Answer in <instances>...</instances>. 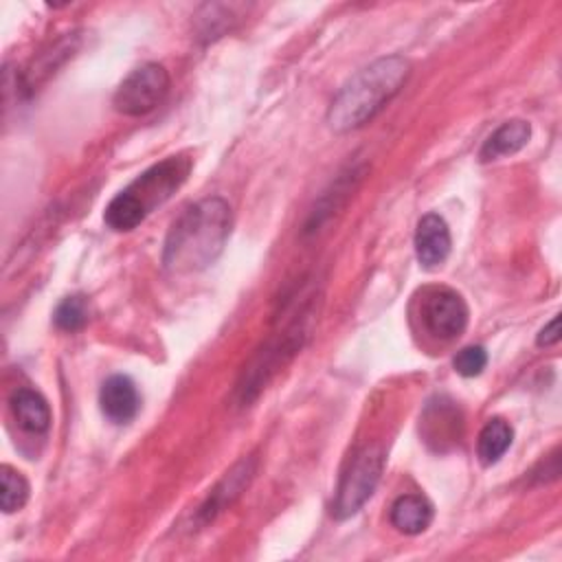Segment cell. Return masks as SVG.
<instances>
[{"instance_id": "6da1fadb", "label": "cell", "mask_w": 562, "mask_h": 562, "mask_svg": "<svg viewBox=\"0 0 562 562\" xmlns=\"http://www.w3.org/2000/svg\"><path fill=\"white\" fill-rule=\"evenodd\" d=\"M231 226V206L220 195L204 198L187 206L165 237V270L173 274H189L209 268L222 255Z\"/></svg>"}, {"instance_id": "7a4b0ae2", "label": "cell", "mask_w": 562, "mask_h": 562, "mask_svg": "<svg viewBox=\"0 0 562 562\" xmlns=\"http://www.w3.org/2000/svg\"><path fill=\"white\" fill-rule=\"evenodd\" d=\"M411 64L402 55H389L358 70L334 97L327 125L334 132H351L369 123L406 83Z\"/></svg>"}, {"instance_id": "3957f363", "label": "cell", "mask_w": 562, "mask_h": 562, "mask_svg": "<svg viewBox=\"0 0 562 562\" xmlns=\"http://www.w3.org/2000/svg\"><path fill=\"white\" fill-rule=\"evenodd\" d=\"M191 165L187 156H169L145 169L110 200L103 213L105 224L119 233L136 228L156 206L165 204L182 187Z\"/></svg>"}, {"instance_id": "277c9868", "label": "cell", "mask_w": 562, "mask_h": 562, "mask_svg": "<svg viewBox=\"0 0 562 562\" xmlns=\"http://www.w3.org/2000/svg\"><path fill=\"white\" fill-rule=\"evenodd\" d=\"M314 316L312 305H303L294 318L257 351L252 362L244 369V375L237 384L239 402L246 404L259 395V391L268 384V380L303 347L310 336V318Z\"/></svg>"}, {"instance_id": "5b68a950", "label": "cell", "mask_w": 562, "mask_h": 562, "mask_svg": "<svg viewBox=\"0 0 562 562\" xmlns=\"http://www.w3.org/2000/svg\"><path fill=\"white\" fill-rule=\"evenodd\" d=\"M384 470V452L378 446H367L358 450L347 470L342 472L336 490V498L331 505V514L338 520H345L360 512V507L373 496L380 476Z\"/></svg>"}, {"instance_id": "8992f818", "label": "cell", "mask_w": 562, "mask_h": 562, "mask_svg": "<svg viewBox=\"0 0 562 562\" xmlns=\"http://www.w3.org/2000/svg\"><path fill=\"white\" fill-rule=\"evenodd\" d=\"M169 90V72L156 61H147L132 70L116 88L112 103L114 110L127 116L151 112Z\"/></svg>"}, {"instance_id": "52a82bcc", "label": "cell", "mask_w": 562, "mask_h": 562, "mask_svg": "<svg viewBox=\"0 0 562 562\" xmlns=\"http://www.w3.org/2000/svg\"><path fill=\"white\" fill-rule=\"evenodd\" d=\"M426 331L439 340H454L468 327V305L452 288H428L419 305Z\"/></svg>"}, {"instance_id": "ba28073f", "label": "cell", "mask_w": 562, "mask_h": 562, "mask_svg": "<svg viewBox=\"0 0 562 562\" xmlns=\"http://www.w3.org/2000/svg\"><path fill=\"white\" fill-rule=\"evenodd\" d=\"M255 468H257V461L252 457H246V459L237 461L222 476V481L211 490L209 498L202 503L200 514H198L200 520L211 522L213 518H217V514L228 509L241 496V492L250 485V481L255 476Z\"/></svg>"}, {"instance_id": "9c48e42d", "label": "cell", "mask_w": 562, "mask_h": 562, "mask_svg": "<svg viewBox=\"0 0 562 562\" xmlns=\"http://www.w3.org/2000/svg\"><path fill=\"white\" fill-rule=\"evenodd\" d=\"M415 255L424 268L441 266L450 255V228L437 213H426L415 228Z\"/></svg>"}, {"instance_id": "30bf717a", "label": "cell", "mask_w": 562, "mask_h": 562, "mask_svg": "<svg viewBox=\"0 0 562 562\" xmlns=\"http://www.w3.org/2000/svg\"><path fill=\"white\" fill-rule=\"evenodd\" d=\"M99 404L103 415L114 424H127L138 413V391L132 378L127 375H110L99 391Z\"/></svg>"}, {"instance_id": "8fae6325", "label": "cell", "mask_w": 562, "mask_h": 562, "mask_svg": "<svg viewBox=\"0 0 562 562\" xmlns=\"http://www.w3.org/2000/svg\"><path fill=\"white\" fill-rule=\"evenodd\" d=\"M422 426L426 443L435 450H446V443L459 441L457 437L461 432V413L452 402L439 397L426 406Z\"/></svg>"}, {"instance_id": "7c38bea8", "label": "cell", "mask_w": 562, "mask_h": 562, "mask_svg": "<svg viewBox=\"0 0 562 562\" xmlns=\"http://www.w3.org/2000/svg\"><path fill=\"white\" fill-rule=\"evenodd\" d=\"M531 138V125L522 119H512L505 121L503 125H498L481 145L479 158L481 162H490L503 156H512L516 151H520Z\"/></svg>"}, {"instance_id": "4fadbf2b", "label": "cell", "mask_w": 562, "mask_h": 562, "mask_svg": "<svg viewBox=\"0 0 562 562\" xmlns=\"http://www.w3.org/2000/svg\"><path fill=\"white\" fill-rule=\"evenodd\" d=\"M432 518V503L422 494H404L391 505V525L406 536H417L426 531Z\"/></svg>"}, {"instance_id": "5bb4252c", "label": "cell", "mask_w": 562, "mask_h": 562, "mask_svg": "<svg viewBox=\"0 0 562 562\" xmlns=\"http://www.w3.org/2000/svg\"><path fill=\"white\" fill-rule=\"evenodd\" d=\"M18 426L26 432H46L50 426V408L46 400L33 389H15L9 400Z\"/></svg>"}, {"instance_id": "9a60e30c", "label": "cell", "mask_w": 562, "mask_h": 562, "mask_svg": "<svg viewBox=\"0 0 562 562\" xmlns=\"http://www.w3.org/2000/svg\"><path fill=\"white\" fill-rule=\"evenodd\" d=\"M512 439H514V430L505 419H501V417L490 419L481 428L479 439H476L479 461L483 465H494L507 452V448L512 446Z\"/></svg>"}, {"instance_id": "2e32d148", "label": "cell", "mask_w": 562, "mask_h": 562, "mask_svg": "<svg viewBox=\"0 0 562 562\" xmlns=\"http://www.w3.org/2000/svg\"><path fill=\"white\" fill-rule=\"evenodd\" d=\"M29 501V481L11 465H0V505L4 514H13Z\"/></svg>"}, {"instance_id": "e0dca14e", "label": "cell", "mask_w": 562, "mask_h": 562, "mask_svg": "<svg viewBox=\"0 0 562 562\" xmlns=\"http://www.w3.org/2000/svg\"><path fill=\"white\" fill-rule=\"evenodd\" d=\"M53 318H55V325L61 331H70V334L79 331L88 323V301H86V296H81V294L66 296L57 305Z\"/></svg>"}, {"instance_id": "ac0fdd59", "label": "cell", "mask_w": 562, "mask_h": 562, "mask_svg": "<svg viewBox=\"0 0 562 562\" xmlns=\"http://www.w3.org/2000/svg\"><path fill=\"white\" fill-rule=\"evenodd\" d=\"M487 364V351L481 345H470L457 351V356L452 358V367L459 375L463 378H474L479 375Z\"/></svg>"}, {"instance_id": "d6986e66", "label": "cell", "mask_w": 562, "mask_h": 562, "mask_svg": "<svg viewBox=\"0 0 562 562\" xmlns=\"http://www.w3.org/2000/svg\"><path fill=\"white\" fill-rule=\"evenodd\" d=\"M560 342V316H553L540 331L536 338L538 347H551Z\"/></svg>"}]
</instances>
